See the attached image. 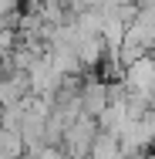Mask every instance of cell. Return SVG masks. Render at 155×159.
I'll use <instances>...</instances> for the list:
<instances>
[{
	"instance_id": "cell-10",
	"label": "cell",
	"mask_w": 155,
	"mask_h": 159,
	"mask_svg": "<svg viewBox=\"0 0 155 159\" xmlns=\"http://www.w3.org/2000/svg\"><path fill=\"white\" fill-rule=\"evenodd\" d=\"M152 105H155V85H152Z\"/></svg>"
},
{
	"instance_id": "cell-4",
	"label": "cell",
	"mask_w": 155,
	"mask_h": 159,
	"mask_svg": "<svg viewBox=\"0 0 155 159\" xmlns=\"http://www.w3.org/2000/svg\"><path fill=\"white\" fill-rule=\"evenodd\" d=\"M74 54H78V64H81V71H94L98 64L105 61V41L101 37H78L74 41Z\"/></svg>"
},
{
	"instance_id": "cell-3",
	"label": "cell",
	"mask_w": 155,
	"mask_h": 159,
	"mask_svg": "<svg viewBox=\"0 0 155 159\" xmlns=\"http://www.w3.org/2000/svg\"><path fill=\"white\" fill-rule=\"evenodd\" d=\"M81 115H88V119H98L105 108H108V85L98 78V75H88V81L81 85Z\"/></svg>"
},
{
	"instance_id": "cell-2",
	"label": "cell",
	"mask_w": 155,
	"mask_h": 159,
	"mask_svg": "<svg viewBox=\"0 0 155 159\" xmlns=\"http://www.w3.org/2000/svg\"><path fill=\"white\" fill-rule=\"evenodd\" d=\"M152 85H155V64H152L149 54L122 68V88L125 92H135V95H149L152 98Z\"/></svg>"
},
{
	"instance_id": "cell-5",
	"label": "cell",
	"mask_w": 155,
	"mask_h": 159,
	"mask_svg": "<svg viewBox=\"0 0 155 159\" xmlns=\"http://www.w3.org/2000/svg\"><path fill=\"white\" fill-rule=\"evenodd\" d=\"M88 159H125V156H122V146H118V139H115V135L98 132V135H94V142H91Z\"/></svg>"
},
{
	"instance_id": "cell-7",
	"label": "cell",
	"mask_w": 155,
	"mask_h": 159,
	"mask_svg": "<svg viewBox=\"0 0 155 159\" xmlns=\"http://www.w3.org/2000/svg\"><path fill=\"white\" fill-rule=\"evenodd\" d=\"M138 122H142V132H145V139L155 146V105L145 112V115H142V119H138Z\"/></svg>"
},
{
	"instance_id": "cell-1",
	"label": "cell",
	"mask_w": 155,
	"mask_h": 159,
	"mask_svg": "<svg viewBox=\"0 0 155 159\" xmlns=\"http://www.w3.org/2000/svg\"><path fill=\"white\" fill-rule=\"evenodd\" d=\"M94 135H98V122H94V119H88V115L74 119V122L67 125V132H64V139H61L64 156L67 159H88Z\"/></svg>"
},
{
	"instance_id": "cell-6",
	"label": "cell",
	"mask_w": 155,
	"mask_h": 159,
	"mask_svg": "<svg viewBox=\"0 0 155 159\" xmlns=\"http://www.w3.org/2000/svg\"><path fill=\"white\" fill-rule=\"evenodd\" d=\"M17 48V31H10L7 24H0V58H7Z\"/></svg>"
},
{
	"instance_id": "cell-8",
	"label": "cell",
	"mask_w": 155,
	"mask_h": 159,
	"mask_svg": "<svg viewBox=\"0 0 155 159\" xmlns=\"http://www.w3.org/2000/svg\"><path fill=\"white\" fill-rule=\"evenodd\" d=\"M128 159H152V156H145V152H138V156H128Z\"/></svg>"
},
{
	"instance_id": "cell-9",
	"label": "cell",
	"mask_w": 155,
	"mask_h": 159,
	"mask_svg": "<svg viewBox=\"0 0 155 159\" xmlns=\"http://www.w3.org/2000/svg\"><path fill=\"white\" fill-rule=\"evenodd\" d=\"M149 58H152V64H155V48H152V51H149Z\"/></svg>"
}]
</instances>
